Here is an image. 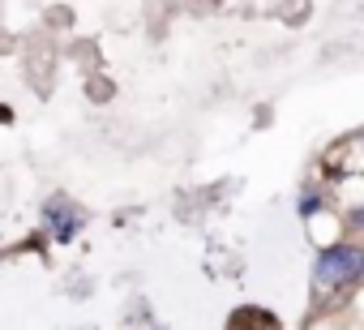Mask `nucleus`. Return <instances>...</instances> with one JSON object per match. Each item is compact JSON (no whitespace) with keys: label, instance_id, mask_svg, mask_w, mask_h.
I'll return each mask as SVG.
<instances>
[{"label":"nucleus","instance_id":"obj_1","mask_svg":"<svg viewBox=\"0 0 364 330\" xmlns=\"http://www.w3.org/2000/svg\"><path fill=\"white\" fill-rule=\"evenodd\" d=\"M360 270H364V257H360V249H351V245H334V249H326L321 257H317V266H313V287L326 296H334V292H343V287H351L355 279H360Z\"/></svg>","mask_w":364,"mask_h":330}]
</instances>
